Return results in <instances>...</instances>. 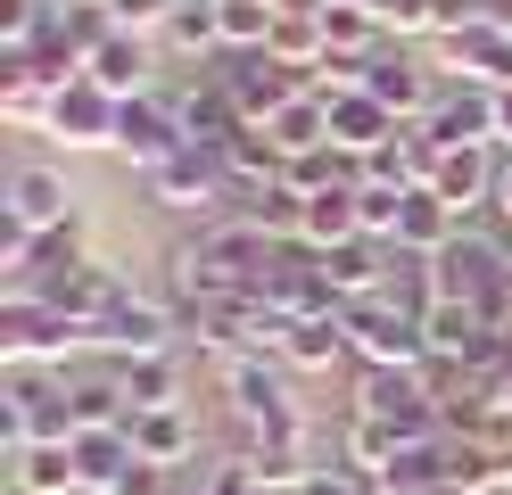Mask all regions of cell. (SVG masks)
<instances>
[{
    "label": "cell",
    "instance_id": "obj_15",
    "mask_svg": "<svg viewBox=\"0 0 512 495\" xmlns=\"http://www.w3.org/2000/svg\"><path fill=\"white\" fill-rule=\"evenodd\" d=\"M446 75H463L479 91H512V25H471L455 33V42H438Z\"/></svg>",
    "mask_w": 512,
    "mask_h": 495
},
{
    "label": "cell",
    "instance_id": "obj_23",
    "mask_svg": "<svg viewBox=\"0 0 512 495\" xmlns=\"http://www.w3.org/2000/svg\"><path fill=\"white\" fill-rule=\"evenodd\" d=\"M157 50H166V58H190V66H215V58H223L215 0H182V9L166 17V33H157Z\"/></svg>",
    "mask_w": 512,
    "mask_h": 495
},
{
    "label": "cell",
    "instance_id": "obj_11",
    "mask_svg": "<svg viewBox=\"0 0 512 495\" xmlns=\"http://www.w3.org/2000/svg\"><path fill=\"white\" fill-rule=\"evenodd\" d=\"M496 174H504V149H446L422 190H438L463 223H479V215H496Z\"/></svg>",
    "mask_w": 512,
    "mask_h": 495
},
{
    "label": "cell",
    "instance_id": "obj_30",
    "mask_svg": "<svg viewBox=\"0 0 512 495\" xmlns=\"http://www.w3.org/2000/svg\"><path fill=\"white\" fill-rule=\"evenodd\" d=\"M496 223L512 231V157H504V174H496Z\"/></svg>",
    "mask_w": 512,
    "mask_h": 495
},
{
    "label": "cell",
    "instance_id": "obj_32",
    "mask_svg": "<svg viewBox=\"0 0 512 495\" xmlns=\"http://www.w3.org/2000/svg\"><path fill=\"white\" fill-rule=\"evenodd\" d=\"M273 9H281V0H273Z\"/></svg>",
    "mask_w": 512,
    "mask_h": 495
},
{
    "label": "cell",
    "instance_id": "obj_6",
    "mask_svg": "<svg viewBox=\"0 0 512 495\" xmlns=\"http://www.w3.org/2000/svg\"><path fill=\"white\" fill-rule=\"evenodd\" d=\"M174 149H190V132H182V116H174V91L124 99V116H116V157L133 165V174H157Z\"/></svg>",
    "mask_w": 512,
    "mask_h": 495
},
{
    "label": "cell",
    "instance_id": "obj_9",
    "mask_svg": "<svg viewBox=\"0 0 512 495\" xmlns=\"http://www.w3.org/2000/svg\"><path fill=\"white\" fill-rule=\"evenodd\" d=\"M207 75H223V91L240 99V116H248V124H273V116H281V108H290V99L306 91V83H298V75H290V66H281L273 50H248V58H232V50H223V58L207 66Z\"/></svg>",
    "mask_w": 512,
    "mask_h": 495
},
{
    "label": "cell",
    "instance_id": "obj_12",
    "mask_svg": "<svg viewBox=\"0 0 512 495\" xmlns=\"http://www.w3.org/2000/svg\"><path fill=\"white\" fill-rule=\"evenodd\" d=\"M0 215L25 223V231H67L75 223V190L58 165H9V198H0Z\"/></svg>",
    "mask_w": 512,
    "mask_h": 495
},
{
    "label": "cell",
    "instance_id": "obj_2",
    "mask_svg": "<svg viewBox=\"0 0 512 495\" xmlns=\"http://www.w3.org/2000/svg\"><path fill=\"white\" fill-rule=\"evenodd\" d=\"M347 347L364 372H430V330L397 297H356L347 306Z\"/></svg>",
    "mask_w": 512,
    "mask_h": 495
},
{
    "label": "cell",
    "instance_id": "obj_24",
    "mask_svg": "<svg viewBox=\"0 0 512 495\" xmlns=\"http://www.w3.org/2000/svg\"><path fill=\"white\" fill-rule=\"evenodd\" d=\"M50 83L34 75V66H25L17 50H0V116H9V124H25V132H42L50 124Z\"/></svg>",
    "mask_w": 512,
    "mask_h": 495
},
{
    "label": "cell",
    "instance_id": "obj_31",
    "mask_svg": "<svg viewBox=\"0 0 512 495\" xmlns=\"http://www.w3.org/2000/svg\"><path fill=\"white\" fill-rule=\"evenodd\" d=\"M471 17L479 25H512V0H471Z\"/></svg>",
    "mask_w": 512,
    "mask_h": 495
},
{
    "label": "cell",
    "instance_id": "obj_28",
    "mask_svg": "<svg viewBox=\"0 0 512 495\" xmlns=\"http://www.w3.org/2000/svg\"><path fill=\"white\" fill-rule=\"evenodd\" d=\"M182 9V0H108V17H116V33H141V42H157L166 33V17Z\"/></svg>",
    "mask_w": 512,
    "mask_h": 495
},
{
    "label": "cell",
    "instance_id": "obj_5",
    "mask_svg": "<svg viewBox=\"0 0 512 495\" xmlns=\"http://www.w3.org/2000/svg\"><path fill=\"white\" fill-rule=\"evenodd\" d=\"M182 347V314L166 306V297H141V289H124L116 306L91 322V355L100 363H133V355H174Z\"/></svg>",
    "mask_w": 512,
    "mask_h": 495
},
{
    "label": "cell",
    "instance_id": "obj_8",
    "mask_svg": "<svg viewBox=\"0 0 512 495\" xmlns=\"http://www.w3.org/2000/svg\"><path fill=\"white\" fill-rule=\"evenodd\" d=\"M438 83H446V75H438L422 50H405V42H389V50L364 66V91H372L397 124H422V116H430V99H438Z\"/></svg>",
    "mask_w": 512,
    "mask_h": 495
},
{
    "label": "cell",
    "instance_id": "obj_22",
    "mask_svg": "<svg viewBox=\"0 0 512 495\" xmlns=\"http://www.w3.org/2000/svg\"><path fill=\"white\" fill-rule=\"evenodd\" d=\"M455 231H463V215L446 207L438 190H413V198H405V223H397V240H389V248H405V256H438Z\"/></svg>",
    "mask_w": 512,
    "mask_h": 495
},
{
    "label": "cell",
    "instance_id": "obj_29",
    "mask_svg": "<svg viewBox=\"0 0 512 495\" xmlns=\"http://www.w3.org/2000/svg\"><path fill=\"white\" fill-rule=\"evenodd\" d=\"M496 149L512 157V91H496Z\"/></svg>",
    "mask_w": 512,
    "mask_h": 495
},
{
    "label": "cell",
    "instance_id": "obj_26",
    "mask_svg": "<svg viewBox=\"0 0 512 495\" xmlns=\"http://www.w3.org/2000/svg\"><path fill=\"white\" fill-rule=\"evenodd\" d=\"M306 248H339V240H364V215H356V182H339V190H314L306 198V231H298Z\"/></svg>",
    "mask_w": 512,
    "mask_h": 495
},
{
    "label": "cell",
    "instance_id": "obj_25",
    "mask_svg": "<svg viewBox=\"0 0 512 495\" xmlns=\"http://www.w3.org/2000/svg\"><path fill=\"white\" fill-rule=\"evenodd\" d=\"M323 33L339 58H380L389 50V25H380V9H364V0H323Z\"/></svg>",
    "mask_w": 512,
    "mask_h": 495
},
{
    "label": "cell",
    "instance_id": "obj_16",
    "mask_svg": "<svg viewBox=\"0 0 512 495\" xmlns=\"http://www.w3.org/2000/svg\"><path fill=\"white\" fill-rule=\"evenodd\" d=\"M124 429H133L141 462H174V471H190V462H199V421H190V405H149V413H124Z\"/></svg>",
    "mask_w": 512,
    "mask_h": 495
},
{
    "label": "cell",
    "instance_id": "obj_19",
    "mask_svg": "<svg viewBox=\"0 0 512 495\" xmlns=\"http://www.w3.org/2000/svg\"><path fill=\"white\" fill-rule=\"evenodd\" d=\"M281 363H290V372H339V363H356V347H347V306L339 314H314V322H290Z\"/></svg>",
    "mask_w": 512,
    "mask_h": 495
},
{
    "label": "cell",
    "instance_id": "obj_27",
    "mask_svg": "<svg viewBox=\"0 0 512 495\" xmlns=\"http://www.w3.org/2000/svg\"><path fill=\"white\" fill-rule=\"evenodd\" d=\"M273 25H281L273 0H215V33H223V50H232V58L265 50V42H273Z\"/></svg>",
    "mask_w": 512,
    "mask_h": 495
},
{
    "label": "cell",
    "instance_id": "obj_10",
    "mask_svg": "<svg viewBox=\"0 0 512 495\" xmlns=\"http://www.w3.org/2000/svg\"><path fill=\"white\" fill-rule=\"evenodd\" d=\"M422 132H430L438 149H496V91L446 75L438 99H430V116H422Z\"/></svg>",
    "mask_w": 512,
    "mask_h": 495
},
{
    "label": "cell",
    "instance_id": "obj_17",
    "mask_svg": "<svg viewBox=\"0 0 512 495\" xmlns=\"http://www.w3.org/2000/svg\"><path fill=\"white\" fill-rule=\"evenodd\" d=\"M141 462V446H133V429H75V471H83V495H116L124 487V471Z\"/></svg>",
    "mask_w": 512,
    "mask_h": 495
},
{
    "label": "cell",
    "instance_id": "obj_1",
    "mask_svg": "<svg viewBox=\"0 0 512 495\" xmlns=\"http://www.w3.org/2000/svg\"><path fill=\"white\" fill-rule=\"evenodd\" d=\"M75 388L67 372H42V363H9V388H0V446H75Z\"/></svg>",
    "mask_w": 512,
    "mask_h": 495
},
{
    "label": "cell",
    "instance_id": "obj_7",
    "mask_svg": "<svg viewBox=\"0 0 512 495\" xmlns=\"http://www.w3.org/2000/svg\"><path fill=\"white\" fill-rule=\"evenodd\" d=\"M116 116H124V99H116V91H100L91 75H75L67 91L50 99L42 141H58V149H116Z\"/></svg>",
    "mask_w": 512,
    "mask_h": 495
},
{
    "label": "cell",
    "instance_id": "obj_14",
    "mask_svg": "<svg viewBox=\"0 0 512 495\" xmlns=\"http://www.w3.org/2000/svg\"><path fill=\"white\" fill-rule=\"evenodd\" d=\"M157 42H141V33H108V42H91V58H83V75L100 83V91H116V99H141V91H157Z\"/></svg>",
    "mask_w": 512,
    "mask_h": 495
},
{
    "label": "cell",
    "instance_id": "obj_18",
    "mask_svg": "<svg viewBox=\"0 0 512 495\" xmlns=\"http://www.w3.org/2000/svg\"><path fill=\"white\" fill-rule=\"evenodd\" d=\"M397 132H405V124H397L389 108H380L372 91H347V99H331V141H339L347 157H380V149L397 141Z\"/></svg>",
    "mask_w": 512,
    "mask_h": 495
},
{
    "label": "cell",
    "instance_id": "obj_3",
    "mask_svg": "<svg viewBox=\"0 0 512 495\" xmlns=\"http://www.w3.org/2000/svg\"><path fill=\"white\" fill-rule=\"evenodd\" d=\"M0 355L9 363H42V372H67L75 355H91V322L42 306V297H0Z\"/></svg>",
    "mask_w": 512,
    "mask_h": 495
},
{
    "label": "cell",
    "instance_id": "obj_21",
    "mask_svg": "<svg viewBox=\"0 0 512 495\" xmlns=\"http://www.w3.org/2000/svg\"><path fill=\"white\" fill-rule=\"evenodd\" d=\"M116 388H124V405H133V413L182 405V347H174V355H133V363H116Z\"/></svg>",
    "mask_w": 512,
    "mask_h": 495
},
{
    "label": "cell",
    "instance_id": "obj_20",
    "mask_svg": "<svg viewBox=\"0 0 512 495\" xmlns=\"http://www.w3.org/2000/svg\"><path fill=\"white\" fill-rule=\"evenodd\" d=\"M9 495H83L75 446H17L9 454Z\"/></svg>",
    "mask_w": 512,
    "mask_h": 495
},
{
    "label": "cell",
    "instance_id": "obj_4",
    "mask_svg": "<svg viewBox=\"0 0 512 495\" xmlns=\"http://www.w3.org/2000/svg\"><path fill=\"white\" fill-rule=\"evenodd\" d=\"M141 190H149V207H166V215H199V223H215V215H240V198H232V174H223V149H174L157 174H141Z\"/></svg>",
    "mask_w": 512,
    "mask_h": 495
},
{
    "label": "cell",
    "instance_id": "obj_13",
    "mask_svg": "<svg viewBox=\"0 0 512 495\" xmlns=\"http://www.w3.org/2000/svg\"><path fill=\"white\" fill-rule=\"evenodd\" d=\"M174 116H182V132L199 149H232L240 132H248V116H240V99L223 91V75H190L182 91H174Z\"/></svg>",
    "mask_w": 512,
    "mask_h": 495
}]
</instances>
